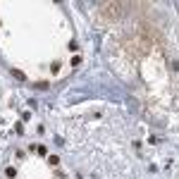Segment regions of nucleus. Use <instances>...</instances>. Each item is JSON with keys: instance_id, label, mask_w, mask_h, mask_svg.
I'll use <instances>...</instances> for the list:
<instances>
[{"instance_id": "1", "label": "nucleus", "mask_w": 179, "mask_h": 179, "mask_svg": "<svg viewBox=\"0 0 179 179\" xmlns=\"http://www.w3.org/2000/svg\"><path fill=\"white\" fill-rule=\"evenodd\" d=\"M5 174H7V177H17V170L15 167H7V170H5Z\"/></svg>"}, {"instance_id": "2", "label": "nucleus", "mask_w": 179, "mask_h": 179, "mask_svg": "<svg viewBox=\"0 0 179 179\" xmlns=\"http://www.w3.org/2000/svg\"><path fill=\"white\" fill-rule=\"evenodd\" d=\"M72 65H74V67H77V65H81V57L74 55V57H72Z\"/></svg>"}, {"instance_id": "3", "label": "nucleus", "mask_w": 179, "mask_h": 179, "mask_svg": "<svg viewBox=\"0 0 179 179\" xmlns=\"http://www.w3.org/2000/svg\"><path fill=\"white\" fill-rule=\"evenodd\" d=\"M48 162H50V165H57L60 160H57V155H50V158H48Z\"/></svg>"}]
</instances>
